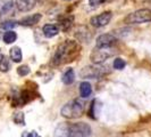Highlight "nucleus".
<instances>
[{
	"label": "nucleus",
	"mask_w": 151,
	"mask_h": 137,
	"mask_svg": "<svg viewBox=\"0 0 151 137\" xmlns=\"http://www.w3.org/2000/svg\"><path fill=\"white\" fill-rule=\"evenodd\" d=\"M81 46L74 40H66L58 46L56 53L53 55L52 62L56 65H60L68 61H73L80 54Z\"/></svg>",
	"instance_id": "nucleus-1"
},
{
	"label": "nucleus",
	"mask_w": 151,
	"mask_h": 137,
	"mask_svg": "<svg viewBox=\"0 0 151 137\" xmlns=\"http://www.w3.org/2000/svg\"><path fill=\"white\" fill-rule=\"evenodd\" d=\"M84 112V104L80 99H72L61 107L60 113L64 118L76 119L80 118Z\"/></svg>",
	"instance_id": "nucleus-2"
},
{
	"label": "nucleus",
	"mask_w": 151,
	"mask_h": 137,
	"mask_svg": "<svg viewBox=\"0 0 151 137\" xmlns=\"http://www.w3.org/2000/svg\"><path fill=\"white\" fill-rule=\"evenodd\" d=\"M126 24H143V23L151 22V9L142 8L131 13L124 18Z\"/></svg>",
	"instance_id": "nucleus-3"
},
{
	"label": "nucleus",
	"mask_w": 151,
	"mask_h": 137,
	"mask_svg": "<svg viewBox=\"0 0 151 137\" xmlns=\"http://www.w3.org/2000/svg\"><path fill=\"white\" fill-rule=\"evenodd\" d=\"M91 127L85 122L68 123V137H89Z\"/></svg>",
	"instance_id": "nucleus-4"
},
{
	"label": "nucleus",
	"mask_w": 151,
	"mask_h": 137,
	"mask_svg": "<svg viewBox=\"0 0 151 137\" xmlns=\"http://www.w3.org/2000/svg\"><path fill=\"white\" fill-rule=\"evenodd\" d=\"M110 56H113V52L110 48H97L91 54V60L93 63L100 64L102 62L107 61Z\"/></svg>",
	"instance_id": "nucleus-5"
},
{
	"label": "nucleus",
	"mask_w": 151,
	"mask_h": 137,
	"mask_svg": "<svg viewBox=\"0 0 151 137\" xmlns=\"http://www.w3.org/2000/svg\"><path fill=\"white\" fill-rule=\"evenodd\" d=\"M111 17H113L111 12H104V13H101L99 15L93 16L90 20V23L91 25L94 26V28H102L107 24H109Z\"/></svg>",
	"instance_id": "nucleus-6"
},
{
	"label": "nucleus",
	"mask_w": 151,
	"mask_h": 137,
	"mask_svg": "<svg viewBox=\"0 0 151 137\" xmlns=\"http://www.w3.org/2000/svg\"><path fill=\"white\" fill-rule=\"evenodd\" d=\"M116 42H117V38L115 36L110 33H105L97 38L96 47L97 48H111Z\"/></svg>",
	"instance_id": "nucleus-7"
},
{
	"label": "nucleus",
	"mask_w": 151,
	"mask_h": 137,
	"mask_svg": "<svg viewBox=\"0 0 151 137\" xmlns=\"http://www.w3.org/2000/svg\"><path fill=\"white\" fill-rule=\"evenodd\" d=\"M16 7L19 12H30L37 5V0H16Z\"/></svg>",
	"instance_id": "nucleus-8"
},
{
	"label": "nucleus",
	"mask_w": 151,
	"mask_h": 137,
	"mask_svg": "<svg viewBox=\"0 0 151 137\" xmlns=\"http://www.w3.org/2000/svg\"><path fill=\"white\" fill-rule=\"evenodd\" d=\"M80 76L85 79H96L100 76V70L94 66H85L80 72Z\"/></svg>",
	"instance_id": "nucleus-9"
},
{
	"label": "nucleus",
	"mask_w": 151,
	"mask_h": 137,
	"mask_svg": "<svg viewBox=\"0 0 151 137\" xmlns=\"http://www.w3.org/2000/svg\"><path fill=\"white\" fill-rule=\"evenodd\" d=\"M41 18H42V15L37 13V14H33V15H29L23 17L18 23L21 25H25V26H32V25H35L37 23L40 22Z\"/></svg>",
	"instance_id": "nucleus-10"
},
{
	"label": "nucleus",
	"mask_w": 151,
	"mask_h": 137,
	"mask_svg": "<svg viewBox=\"0 0 151 137\" xmlns=\"http://www.w3.org/2000/svg\"><path fill=\"white\" fill-rule=\"evenodd\" d=\"M75 36L80 41H84V42H89V40L92 37V34H91V32L89 31V29L85 28V26H80L77 29V31H76Z\"/></svg>",
	"instance_id": "nucleus-11"
},
{
	"label": "nucleus",
	"mask_w": 151,
	"mask_h": 137,
	"mask_svg": "<svg viewBox=\"0 0 151 137\" xmlns=\"http://www.w3.org/2000/svg\"><path fill=\"white\" fill-rule=\"evenodd\" d=\"M42 31H43L45 37L52 38V37L57 36L59 33V28L57 25H55V24H45V26H43V29H42Z\"/></svg>",
	"instance_id": "nucleus-12"
},
{
	"label": "nucleus",
	"mask_w": 151,
	"mask_h": 137,
	"mask_svg": "<svg viewBox=\"0 0 151 137\" xmlns=\"http://www.w3.org/2000/svg\"><path fill=\"white\" fill-rule=\"evenodd\" d=\"M14 9H15V4H14L13 1L6 2V4L2 6L1 10H0V17H1V18H5V17H8L9 15L14 14Z\"/></svg>",
	"instance_id": "nucleus-13"
},
{
	"label": "nucleus",
	"mask_w": 151,
	"mask_h": 137,
	"mask_svg": "<svg viewBox=\"0 0 151 137\" xmlns=\"http://www.w3.org/2000/svg\"><path fill=\"white\" fill-rule=\"evenodd\" d=\"M55 137H68V123L67 122H63L60 125L57 126V128L55 129Z\"/></svg>",
	"instance_id": "nucleus-14"
},
{
	"label": "nucleus",
	"mask_w": 151,
	"mask_h": 137,
	"mask_svg": "<svg viewBox=\"0 0 151 137\" xmlns=\"http://www.w3.org/2000/svg\"><path fill=\"white\" fill-rule=\"evenodd\" d=\"M92 94V87L88 81H83L80 85V95L83 98H88Z\"/></svg>",
	"instance_id": "nucleus-15"
},
{
	"label": "nucleus",
	"mask_w": 151,
	"mask_h": 137,
	"mask_svg": "<svg viewBox=\"0 0 151 137\" xmlns=\"http://www.w3.org/2000/svg\"><path fill=\"white\" fill-rule=\"evenodd\" d=\"M61 80L65 85H72L75 80V73L73 68H68L67 71H65V73L61 77Z\"/></svg>",
	"instance_id": "nucleus-16"
},
{
	"label": "nucleus",
	"mask_w": 151,
	"mask_h": 137,
	"mask_svg": "<svg viewBox=\"0 0 151 137\" xmlns=\"http://www.w3.org/2000/svg\"><path fill=\"white\" fill-rule=\"evenodd\" d=\"M9 56H10V58L15 62V63H19L23 58L21 48H19V47H17V46L13 47V48L10 49V52H9Z\"/></svg>",
	"instance_id": "nucleus-17"
},
{
	"label": "nucleus",
	"mask_w": 151,
	"mask_h": 137,
	"mask_svg": "<svg viewBox=\"0 0 151 137\" xmlns=\"http://www.w3.org/2000/svg\"><path fill=\"white\" fill-rule=\"evenodd\" d=\"M16 39H17V33L14 32V31H7V32H5V34H4V41L6 42V44H13V42H15Z\"/></svg>",
	"instance_id": "nucleus-18"
},
{
	"label": "nucleus",
	"mask_w": 151,
	"mask_h": 137,
	"mask_svg": "<svg viewBox=\"0 0 151 137\" xmlns=\"http://www.w3.org/2000/svg\"><path fill=\"white\" fill-rule=\"evenodd\" d=\"M10 68V62L6 56H1L0 58V71L1 72H7Z\"/></svg>",
	"instance_id": "nucleus-19"
},
{
	"label": "nucleus",
	"mask_w": 151,
	"mask_h": 137,
	"mask_svg": "<svg viewBox=\"0 0 151 137\" xmlns=\"http://www.w3.org/2000/svg\"><path fill=\"white\" fill-rule=\"evenodd\" d=\"M72 23H73V17L70 16V17H66V18H64V20H61V23H60V29L64 31H67L69 28H70V25H72Z\"/></svg>",
	"instance_id": "nucleus-20"
},
{
	"label": "nucleus",
	"mask_w": 151,
	"mask_h": 137,
	"mask_svg": "<svg viewBox=\"0 0 151 137\" xmlns=\"http://www.w3.org/2000/svg\"><path fill=\"white\" fill-rule=\"evenodd\" d=\"M13 120L17 125H25V118H24V113L23 112H16V113H14Z\"/></svg>",
	"instance_id": "nucleus-21"
},
{
	"label": "nucleus",
	"mask_w": 151,
	"mask_h": 137,
	"mask_svg": "<svg viewBox=\"0 0 151 137\" xmlns=\"http://www.w3.org/2000/svg\"><path fill=\"white\" fill-rule=\"evenodd\" d=\"M16 25H17V22H15V21H5V22L0 24V28L5 29V30L12 31V29H14Z\"/></svg>",
	"instance_id": "nucleus-22"
},
{
	"label": "nucleus",
	"mask_w": 151,
	"mask_h": 137,
	"mask_svg": "<svg viewBox=\"0 0 151 137\" xmlns=\"http://www.w3.org/2000/svg\"><path fill=\"white\" fill-rule=\"evenodd\" d=\"M113 65H114V68H116V70H123V68H125L126 63H125V61H124L123 58L117 57V58H115V60H114Z\"/></svg>",
	"instance_id": "nucleus-23"
},
{
	"label": "nucleus",
	"mask_w": 151,
	"mask_h": 137,
	"mask_svg": "<svg viewBox=\"0 0 151 137\" xmlns=\"http://www.w3.org/2000/svg\"><path fill=\"white\" fill-rule=\"evenodd\" d=\"M17 73L21 77L27 76L30 73V68L27 65H22V66H19V68H17Z\"/></svg>",
	"instance_id": "nucleus-24"
},
{
	"label": "nucleus",
	"mask_w": 151,
	"mask_h": 137,
	"mask_svg": "<svg viewBox=\"0 0 151 137\" xmlns=\"http://www.w3.org/2000/svg\"><path fill=\"white\" fill-rule=\"evenodd\" d=\"M106 0H89V4L92 8H97L99 5H101L102 2H105Z\"/></svg>",
	"instance_id": "nucleus-25"
},
{
	"label": "nucleus",
	"mask_w": 151,
	"mask_h": 137,
	"mask_svg": "<svg viewBox=\"0 0 151 137\" xmlns=\"http://www.w3.org/2000/svg\"><path fill=\"white\" fill-rule=\"evenodd\" d=\"M22 137H40L37 131H25Z\"/></svg>",
	"instance_id": "nucleus-26"
},
{
	"label": "nucleus",
	"mask_w": 151,
	"mask_h": 137,
	"mask_svg": "<svg viewBox=\"0 0 151 137\" xmlns=\"http://www.w3.org/2000/svg\"><path fill=\"white\" fill-rule=\"evenodd\" d=\"M0 58H1V53H0Z\"/></svg>",
	"instance_id": "nucleus-27"
}]
</instances>
